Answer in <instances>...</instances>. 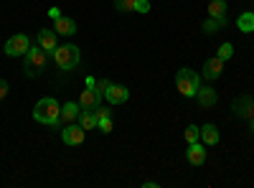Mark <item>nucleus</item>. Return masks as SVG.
I'll return each mask as SVG.
<instances>
[{"label":"nucleus","instance_id":"obj_24","mask_svg":"<svg viewBox=\"0 0 254 188\" xmlns=\"http://www.w3.org/2000/svg\"><path fill=\"white\" fill-rule=\"evenodd\" d=\"M110 87H112V81H110V79H97V87H94V89H97V92H99V94L104 97V94H107V89H110Z\"/></svg>","mask_w":254,"mask_h":188},{"label":"nucleus","instance_id":"obj_10","mask_svg":"<svg viewBox=\"0 0 254 188\" xmlns=\"http://www.w3.org/2000/svg\"><path fill=\"white\" fill-rule=\"evenodd\" d=\"M186 158H188V163L190 165H203L206 163V145L198 140V142H188V150H186Z\"/></svg>","mask_w":254,"mask_h":188},{"label":"nucleus","instance_id":"obj_4","mask_svg":"<svg viewBox=\"0 0 254 188\" xmlns=\"http://www.w3.org/2000/svg\"><path fill=\"white\" fill-rule=\"evenodd\" d=\"M46 51L41 49V46H31L28 51H26V61H23V71H26V76H38L41 71L46 69Z\"/></svg>","mask_w":254,"mask_h":188},{"label":"nucleus","instance_id":"obj_28","mask_svg":"<svg viewBox=\"0 0 254 188\" xmlns=\"http://www.w3.org/2000/svg\"><path fill=\"white\" fill-rule=\"evenodd\" d=\"M5 94H8V81L0 79V99H5Z\"/></svg>","mask_w":254,"mask_h":188},{"label":"nucleus","instance_id":"obj_7","mask_svg":"<svg viewBox=\"0 0 254 188\" xmlns=\"http://www.w3.org/2000/svg\"><path fill=\"white\" fill-rule=\"evenodd\" d=\"M231 110H234V115L242 117V120H252V117H254V99H252L249 94H242V97L234 99Z\"/></svg>","mask_w":254,"mask_h":188},{"label":"nucleus","instance_id":"obj_22","mask_svg":"<svg viewBox=\"0 0 254 188\" xmlns=\"http://www.w3.org/2000/svg\"><path fill=\"white\" fill-rule=\"evenodd\" d=\"M115 8L120 13H130V10L137 8V0H115Z\"/></svg>","mask_w":254,"mask_h":188},{"label":"nucleus","instance_id":"obj_3","mask_svg":"<svg viewBox=\"0 0 254 188\" xmlns=\"http://www.w3.org/2000/svg\"><path fill=\"white\" fill-rule=\"evenodd\" d=\"M198 87H201V76L193 69H178V74H176V89L183 97H196Z\"/></svg>","mask_w":254,"mask_h":188},{"label":"nucleus","instance_id":"obj_11","mask_svg":"<svg viewBox=\"0 0 254 188\" xmlns=\"http://www.w3.org/2000/svg\"><path fill=\"white\" fill-rule=\"evenodd\" d=\"M79 115H81V104H79V102H66V104H61V125L76 122Z\"/></svg>","mask_w":254,"mask_h":188},{"label":"nucleus","instance_id":"obj_5","mask_svg":"<svg viewBox=\"0 0 254 188\" xmlns=\"http://www.w3.org/2000/svg\"><path fill=\"white\" fill-rule=\"evenodd\" d=\"M28 49H31V38L26 33H15L5 41V56H26Z\"/></svg>","mask_w":254,"mask_h":188},{"label":"nucleus","instance_id":"obj_21","mask_svg":"<svg viewBox=\"0 0 254 188\" xmlns=\"http://www.w3.org/2000/svg\"><path fill=\"white\" fill-rule=\"evenodd\" d=\"M183 137H186V142H198V140H201V127H196V125H188L186 132H183Z\"/></svg>","mask_w":254,"mask_h":188},{"label":"nucleus","instance_id":"obj_19","mask_svg":"<svg viewBox=\"0 0 254 188\" xmlns=\"http://www.w3.org/2000/svg\"><path fill=\"white\" fill-rule=\"evenodd\" d=\"M224 26H226V20H219V18H206V20H203V26H201V31H203L206 36H211V33H219Z\"/></svg>","mask_w":254,"mask_h":188},{"label":"nucleus","instance_id":"obj_30","mask_svg":"<svg viewBox=\"0 0 254 188\" xmlns=\"http://www.w3.org/2000/svg\"><path fill=\"white\" fill-rule=\"evenodd\" d=\"M87 87H89V89L97 87V79H94V76H87Z\"/></svg>","mask_w":254,"mask_h":188},{"label":"nucleus","instance_id":"obj_31","mask_svg":"<svg viewBox=\"0 0 254 188\" xmlns=\"http://www.w3.org/2000/svg\"><path fill=\"white\" fill-rule=\"evenodd\" d=\"M142 186H145V188H158V186H160V183H155V181H145V183H142Z\"/></svg>","mask_w":254,"mask_h":188},{"label":"nucleus","instance_id":"obj_26","mask_svg":"<svg viewBox=\"0 0 254 188\" xmlns=\"http://www.w3.org/2000/svg\"><path fill=\"white\" fill-rule=\"evenodd\" d=\"M94 117H97V122H99V120H107V117H110V110H104L102 104H99V107H94Z\"/></svg>","mask_w":254,"mask_h":188},{"label":"nucleus","instance_id":"obj_25","mask_svg":"<svg viewBox=\"0 0 254 188\" xmlns=\"http://www.w3.org/2000/svg\"><path fill=\"white\" fill-rule=\"evenodd\" d=\"M97 127H99V132H112V117L99 120V122H97Z\"/></svg>","mask_w":254,"mask_h":188},{"label":"nucleus","instance_id":"obj_18","mask_svg":"<svg viewBox=\"0 0 254 188\" xmlns=\"http://www.w3.org/2000/svg\"><path fill=\"white\" fill-rule=\"evenodd\" d=\"M237 28H239L242 33H252V31H254V13H252V10H247V13H242V15L237 18Z\"/></svg>","mask_w":254,"mask_h":188},{"label":"nucleus","instance_id":"obj_6","mask_svg":"<svg viewBox=\"0 0 254 188\" xmlns=\"http://www.w3.org/2000/svg\"><path fill=\"white\" fill-rule=\"evenodd\" d=\"M84 137H87V130L81 127V125H64L61 127V140H64V145H71V148H76V145H81L84 142Z\"/></svg>","mask_w":254,"mask_h":188},{"label":"nucleus","instance_id":"obj_23","mask_svg":"<svg viewBox=\"0 0 254 188\" xmlns=\"http://www.w3.org/2000/svg\"><path fill=\"white\" fill-rule=\"evenodd\" d=\"M216 56H219L221 61H229L231 56H234V46H231L229 41H226V44H221V46H219V54H216Z\"/></svg>","mask_w":254,"mask_h":188},{"label":"nucleus","instance_id":"obj_16","mask_svg":"<svg viewBox=\"0 0 254 188\" xmlns=\"http://www.w3.org/2000/svg\"><path fill=\"white\" fill-rule=\"evenodd\" d=\"M226 15H229V3L226 0H211L208 3V18L226 20Z\"/></svg>","mask_w":254,"mask_h":188},{"label":"nucleus","instance_id":"obj_13","mask_svg":"<svg viewBox=\"0 0 254 188\" xmlns=\"http://www.w3.org/2000/svg\"><path fill=\"white\" fill-rule=\"evenodd\" d=\"M79 104H81V110H94V107H99L102 104V94L97 92V89H84L81 92V97H79Z\"/></svg>","mask_w":254,"mask_h":188},{"label":"nucleus","instance_id":"obj_32","mask_svg":"<svg viewBox=\"0 0 254 188\" xmlns=\"http://www.w3.org/2000/svg\"><path fill=\"white\" fill-rule=\"evenodd\" d=\"M249 127H252V132H254V117L249 120Z\"/></svg>","mask_w":254,"mask_h":188},{"label":"nucleus","instance_id":"obj_27","mask_svg":"<svg viewBox=\"0 0 254 188\" xmlns=\"http://www.w3.org/2000/svg\"><path fill=\"white\" fill-rule=\"evenodd\" d=\"M137 13H150V0H137Z\"/></svg>","mask_w":254,"mask_h":188},{"label":"nucleus","instance_id":"obj_29","mask_svg":"<svg viewBox=\"0 0 254 188\" xmlns=\"http://www.w3.org/2000/svg\"><path fill=\"white\" fill-rule=\"evenodd\" d=\"M49 15L56 20V18H61V10H59V8H51V10H49Z\"/></svg>","mask_w":254,"mask_h":188},{"label":"nucleus","instance_id":"obj_15","mask_svg":"<svg viewBox=\"0 0 254 188\" xmlns=\"http://www.w3.org/2000/svg\"><path fill=\"white\" fill-rule=\"evenodd\" d=\"M219 140H221V135H219V130H216V125H203V127H201V142L206 145V148H208V145H219Z\"/></svg>","mask_w":254,"mask_h":188},{"label":"nucleus","instance_id":"obj_14","mask_svg":"<svg viewBox=\"0 0 254 188\" xmlns=\"http://www.w3.org/2000/svg\"><path fill=\"white\" fill-rule=\"evenodd\" d=\"M54 31H56L59 36H74V33H76V20L61 15V18L54 20Z\"/></svg>","mask_w":254,"mask_h":188},{"label":"nucleus","instance_id":"obj_1","mask_svg":"<svg viewBox=\"0 0 254 188\" xmlns=\"http://www.w3.org/2000/svg\"><path fill=\"white\" fill-rule=\"evenodd\" d=\"M33 120L46 127H61V104L54 97H44L36 102L33 107Z\"/></svg>","mask_w":254,"mask_h":188},{"label":"nucleus","instance_id":"obj_8","mask_svg":"<svg viewBox=\"0 0 254 188\" xmlns=\"http://www.w3.org/2000/svg\"><path fill=\"white\" fill-rule=\"evenodd\" d=\"M224 64H226V61H221L219 56L206 59V64H203V79L206 81H216L224 74Z\"/></svg>","mask_w":254,"mask_h":188},{"label":"nucleus","instance_id":"obj_12","mask_svg":"<svg viewBox=\"0 0 254 188\" xmlns=\"http://www.w3.org/2000/svg\"><path fill=\"white\" fill-rule=\"evenodd\" d=\"M104 97H107L110 104H125L127 99H130V89H127L125 84H112Z\"/></svg>","mask_w":254,"mask_h":188},{"label":"nucleus","instance_id":"obj_17","mask_svg":"<svg viewBox=\"0 0 254 188\" xmlns=\"http://www.w3.org/2000/svg\"><path fill=\"white\" fill-rule=\"evenodd\" d=\"M196 99H198V104L201 107H214L216 104V92L211 89V87H198V92H196Z\"/></svg>","mask_w":254,"mask_h":188},{"label":"nucleus","instance_id":"obj_2","mask_svg":"<svg viewBox=\"0 0 254 188\" xmlns=\"http://www.w3.org/2000/svg\"><path fill=\"white\" fill-rule=\"evenodd\" d=\"M79 61H81V51L79 46L74 44H64V46H56L54 51V64L61 69V71H71L79 66Z\"/></svg>","mask_w":254,"mask_h":188},{"label":"nucleus","instance_id":"obj_20","mask_svg":"<svg viewBox=\"0 0 254 188\" xmlns=\"http://www.w3.org/2000/svg\"><path fill=\"white\" fill-rule=\"evenodd\" d=\"M79 125L84 130H94L97 127V117H94V112L92 110H81V115H79Z\"/></svg>","mask_w":254,"mask_h":188},{"label":"nucleus","instance_id":"obj_9","mask_svg":"<svg viewBox=\"0 0 254 188\" xmlns=\"http://www.w3.org/2000/svg\"><path fill=\"white\" fill-rule=\"evenodd\" d=\"M56 31H51V28H41L38 33H36V41H38V46L44 49L46 54H54L56 51V46H59V41H56Z\"/></svg>","mask_w":254,"mask_h":188}]
</instances>
